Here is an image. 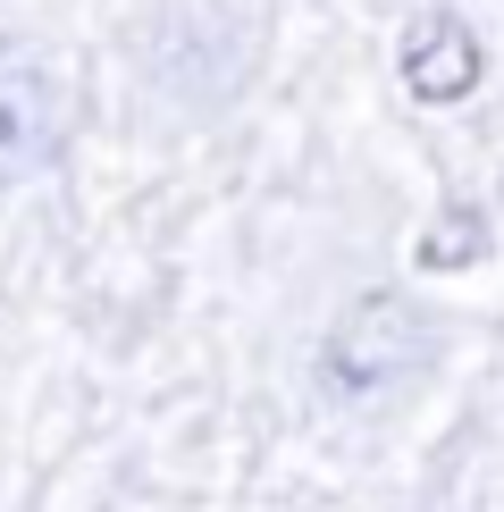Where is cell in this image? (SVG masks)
<instances>
[{
    "instance_id": "1",
    "label": "cell",
    "mask_w": 504,
    "mask_h": 512,
    "mask_svg": "<svg viewBox=\"0 0 504 512\" xmlns=\"http://www.w3.org/2000/svg\"><path fill=\"white\" fill-rule=\"evenodd\" d=\"M126 68L143 101L177 126H219L269 68V26L252 0H135Z\"/></svg>"
},
{
    "instance_id": "2",
    "label": "cell",
    "mask_w": 504,
    "mask_h": 512,
    "mask_svg": "<svg viewBox=\"0 0 504 512\" xmlns=\"http://www.w3.org/2000/svg\"><path fill=\"white\" fill-rule=\"evenodd\" d=\"M446 361V311L420 303L412 286H362L328 311L311 345V395L336 420H387L437 378Z\"/></svg>"
},
{
    "instance_id": "3",
    "label": "cell",
    "mask_w": 504,
    "mask_h": 512,
    "mask_svg": "<svg viewBox=\"0 0 504 512\" xmlns=\"http://www.w3.org/2000/svg\"><path fill=\"white\" fill-rule=\"evenodd\" d=\"M76 143V84L68 59L26 26H0V194L42 185Z\"/></svg>"
},
{
    "instance_id": "4",
    "label": "cell",
    "mask_w": 504,
    "mask_h": 512,
    "mask_svg": "<svg viewBox=\"0 0 504 512\" xmlns=\"http://www.w3.org/2000/svg\"><path fill=\"white\" fill-rule=\"evenodd\" d=\"M395 68H404V93L429 101V110H454V101L479 93V76H488V42L462 9H420L404 26V51H395Z\"/></svg>"
}]
</instances>
